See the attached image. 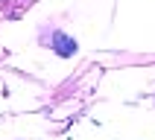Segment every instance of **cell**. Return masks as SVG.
<instances>
[{
  "label": "cell",
  "mask_w": 155,
  "mask_h": 140,
  "mask_svg": "<svg viewBox=\"0 0 155 140\" xmlns=\"http://www.w3.org/2000/svg\"><path fill=\"white\" fill-rule=\"evenodd\" d=\"M53 50L59 52V56H73V52H76V41L68 38L64 32H56L53 35Z\"/></svg>",
  "instance_id": "1"
}]
</instances>
